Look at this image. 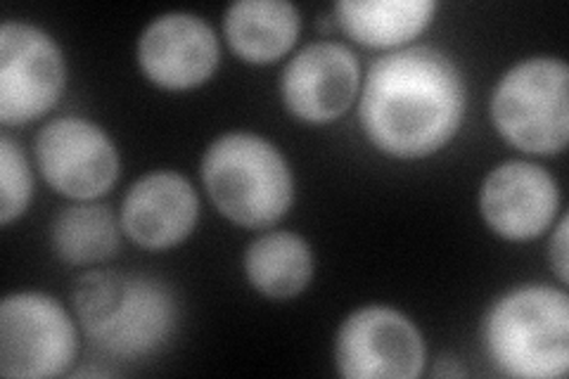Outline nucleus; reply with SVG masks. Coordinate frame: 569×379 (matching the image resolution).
I'll use <instances>...</instances> for the list:
<instances>
[{
  "label": "nucleus",
  "mask_w": 569,
  "mask_h": 379,
  "mask_svg": "<svg viewBox=\"0 0 569 379\" xmlns=\"http://www.w3.org/2000/svg\"><path fill=\"white\" fill-rule=\"evenodd\" d=\"M466 81L456 62L430 46L395 50L370 67L361 123L387 157L422 159L439 152L466 117Z\"/></svg>",
  "instance_id": "f257e3e1"
},
{
  "label": "nucleus",
  "mask_w": 569,
  "mask_h": 379,
  "mask_svg": "<svg viewBox=\"0 0 569 379\" xmlns=\"http://www.w3.org/2000/svg\"><path fill=\"white\" fill-rule=\"evenodd\" d=\"M71 301L91 345L117 360L154 356L178 322V303L164 282L119 270L86 273Z\"/></svg>",
  "instance_id": "f03ea898"
},
{
  "label": "nucleus",
  "mask_w": 569,
  "mask_h": 379,
  "mask_svg": "<svg viewBox=\"0 0 569 379\" xmlns=\"http://www.w3.org/2000/svg\"><path fill=\"white\" fill-rule=\"evenodd\" d=\"M491 363L508 377L556 379L569 368V299L529 285L498 299L485 320Z\"/></svg>",
  "instance_id": "7ed1b4c3"
},
{
  "label": "nucleus",
  "mask_w": 569,
  "mask_h": 379,
  "mask_svg": "<svg viewBox=\"0 0 569 379\" xmlns=\"http://www.w3.org/2000/svg\"><path fill=\"white\" fill-rule=\"evenodd\" d=\"M202 180L228 221L242 228L278 223L295 200L290 164L280 150L254 133H226L202 159Z\"/></svg>",
  "instance_id": "20e7f679"
},
{
  "label": "nucleus",
  "mask_w": 569,
  "mask_h": 379,
  "mask_svg": "<svg viewBox=\"0 0 569 379\" xmlns=\"http://www.w3.org/2000/svg\"><path fill=\"white\" fill-rule=\"evenodd\" d=\"M491 119L512 148L556 154L569 138V69L556 58H529L508 69L491 98Z\"/></svg>",
  "instance_id": "39448f33"
},
{
  "label": "nucleus",
  "mask_w": 569,
  "mask_h": 379,
  "mask_svg": "<svg viewBox=\"0 0 569 379\" xmlns=\"http://www.w3.org/2000/svg\"><path fill=\"white\" fill-rule=\"evenodd\" d=\"M77 341L74 320L48 295L20 292L0 303V375L8 379L64 375Z\"/></svg>",
  "instance_id": "423d86ee"
},
{
  "label": "nucleus",
  "mask_w": 569,
  "mask_h": 379,
  "mask_svg": "<svg viewBox=\"0 0 569 379\" xmlns=\"http://www.w3.org/2000/svg\"><path fill=\"white\" fill-rule=\"evenodd\" d=\"M67 69L60 46L27 22L0 29V121L24 126L41 119L60 100Z\"/></svg>",
  "instance_id": "0eeeda50"
},
{
  "label": "nucleus",
  "mask_w": 569,
  "mask_h": 379,
  "mask_svg": "<svg viewBox=\"0 0 569 379\" xmlns=\"http://www.w3.org/2000/svg\"><path fill=\"white\" fill-rule=\"evenodd\" d=\"M425 360L420 330L389 306L353 311L337 332V372L349 379H416Z\"/></svg>",
  "instance_id": "6e6552de"
},
{
  "label": "nucleus",
  "mask_w": 569,
  "mask_h": 379,
  "mask_svg": "<svg viewBox=\"0 0 569 379\" xmlns=\"http://www.w3.org/2000/svg\"><path fill=\"white\" fill-rule=\"evenodd\" d=\"M36 159L46 183L71 200H98L119 178L114 142L81 117H60L43 126L36 138Z\"/></svg>",
  "instance_id": "1a4fd4ad"
},
{
  "label": "nucleus",
  "mask_w": 569,
  "mask_h": 379,
  "mask_svg": "<svg viewBox=\"0 0 569 379\" xmlns=\"http://www.w3.org/2000/svg\"><path fill=\"white\" fill-rule=\"evenodd\" d=\"M361 67L353 52L335 41H318L299 50L280 79L288 110L309 123L340 119L359 93Z\"/></svg>",
  "instance_id": "9d476101"
},
{
  "label": "nucleus",
  "mask_w": 569,
  "mask_h": 379,
  "mask_svg": "<svg viewBox=\"0 0 569 379\" xmlns=\"http://www.w3.org/2000/svg\"><path fill=\"white\" fill-rule=\"evenodd\" d=\"M219 58L217 33L202 17L188 12L157 17L138 41L140 69L167 90H188L209 81Z\"/></svg>",
  "instance_id": "9b49d317"
},
{
  "label": "nucleus",
  "mask_w": 569,
  "mask_h": 379,
  "mask_svg": "<svg viewBox=\"0 0 569 379\" xmlns=\"http://www.w3.org/2000/svg\"><path fill=\"white\" fill-rule=\"evenodd\" d=\"M560 205L556 178L529 161L496 167L479 192L487 226L512 242L539 238L553 223Z\"/></svg>",
  "instance_id": "f8f14e48"
},
{
  "label": "nucleus",
  "mask_w": 569,
  "mask_h": 379,
  "mask_svg": "<svg viewBox=\"0 0 569 379\" xmlns=\"http://www.w3.org/2000/svg\"><path fill=\"white\" fill-rule=\"evenodd\" d=\"M200 216L198 192L176 171H154L138 178L121 205V230L150 251L181 245Z\"/></svg>",
  "instance_id": "ddd939ff"
},
{
  "label": "nucleus",
  "mask_w": 569,
  "mask_h": 379,
  "mask_svg": "<svg viewBox=\"0 0 569 379\" xmlns=\"http://www.w3.org/2000/svg\"><path fill=\"white\" fill-rule=\"evenodd\" d=\"M299 10L288 0H240L226 12L223 31L236 56L252 64L280 60L299 36Z\"/></svg>",
  "instance_id": "4468645a"
},
{
  "label": "nucleus",
  "mask_w": 569,
  "mask_h": 379,
  "mask_svg": "<svg viewBox=\"0 0 569 379\" xmlns=\"http://www.w3.org/2000/svg\"><path fill=\"white\" fill-rule=\"evenodd\" d=\"M432 0H342L335 6V22L356 43L368 48H397L430 27Z\"/></svg>",
  "instance_id": "2eb2a0df"
},
{
  "label": "nucleus",
  "mask_w": 569,
  "mask_h": 379,
  "mask_svg": "<svg viewBox=\"0 0 569 379\" xmlns=\"http://www.w3.org/2000/svg\"><path fill=\"white\" fill-rule=\"evenodd\" d=\"M244 273L257 292L271 299H290L305 292L313 276V255L295 232H266L249 245Z\"/></svg>",
  "instance_id": "dca6fc26"
},
{
  "label": "nucleus",
  "mask_w": 569,
  "mask_h": 379,
  "mask_svg": "<svg viewBox=\"0 0 569 379\" xmlns=\"http://www.w3.org/2000/svg\"><path fill=\"white\" fill-rule=\"evenodd\" d=\"M119 223L102 205H77L58 213L52 247L71 266H91L110 259L119 247Z\"/></svg>",
  "instance_id": "f3484780"
},
{
  "label": "nucleus",
  "mask_w": 569,
  "mask_h": 379,
  "mask_svg": "<svg viewBox=\"0 0 569 379\" xmlns=\"http://www.w3.org/2000/svg\"><path fill=\"white\" fill-rule=\"evenodd\" d=\"M33 192L29 161L17 142L3 133L0 138V223L10 226L27 211Z\"/></svg>",
  "instance_id": "a211bd4d"
},
{
  "label": "nucleus",
  "mask_w": 569,
  "mask_h": 379,
  "mask_svg": "<svg viewBox=\"0 0 569 379\" xmlns=\"http://www.w3.org/2000/svg\"><path fill=\"white\" fill-rule=\"evenodd\" d=\"M550 261H553V268H556L560 282H567L569 280V273H567V216H562L553 240H550Z\"/></svg>",
  "instance_id": "6ab92c4d"
}]
</instances>
